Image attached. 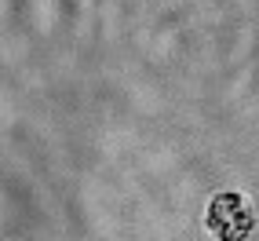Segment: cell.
<instances>
[{
  "label": "cell",
  "instance_id": "obj_1",
  "mask_svg": "<svg viewBox=\"0 0 259 241\" xmlns=\"http://www.w3.org/2000/svg\"><path fill=\"white\" fill-rule=\"evenodd\" d=\"M204 227L215 241H248V234L255 230V209L245 194L223 190L204 209Z\"/></svg>",
  "mask_w": 259,
  "mask_h": 241
}]
</instances>
